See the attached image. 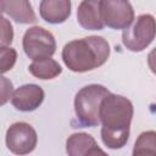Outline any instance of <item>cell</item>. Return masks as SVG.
<instances>
[{
    "label": "cell",
    "mask_w": 156,
    "mask_h": 156,
    "mask_svg": "<svg viewBox=\"0 0 156 156\" xmlns=\"http://www.w3.org/2000/svg\"><path fill=\"white\" fill-rule=\"evenodd\" d=\"M132 154L134 156L156 155V132L155 130L143 132L136 138Z\"/></svg>",
    "instance_id": "cell-14"
},
{
    "label": "cell",
    "mask_w": 156,
    "mask_h": 156,
    "mask_svg": "<svg viewBox=\"0 0 156 156\" xmlns=\"http://www.w3.org/2000/svg\"><path fill=\"white\" fill-rule=\"evenodd\" d=\"M156 37V20L152 15L144 13L134 18L132 24L123 29L122 43L133 52L146 49Z\"/></svg>",
    "instance_id": "cell-4"
},
{
    "label": "cell",
    "mask_w": 156,
    "mask_h": 156,
    "mask_svg": "<svg viewBox=\"0 0 156 156\" xmlns=\"http://www.w3.org/2000/svg\"><path fill=\"white\" fill-rule=\"evenodd\" d=\"M71 0H41L39 13L45 22L60 24L71 16Z\"/></svg>",
    "instance_id": "cell-11"
},
{
    "label": "cell",
    "mask_w": 156,
    "mask_h": 156,
    "mask_svg": "<svg viewBox=\"0 0 156 156\" xmlns=\"http://www.w3.org/2000/svg\"><path fill=\"white\" fill-rule=\"evenodd\" d=\"M17 60V52L11 46H0V68L1 73L5 74L15 66Z\"/></svg>",
    "instance_id": "cell-15"
},
{
    "label": "cell",
    "mask_w": 156,
    "mask_h": 156,
    "mask_svg": "<svg viewBox=\"0 0 156 156\" xmlns=\"http://www.w3.org/2000/svg\"><path fill=\"white\" fill-rule=\"evenodd\" d=\"M45 93L37 84H24L17 88L11 98L13 107L22 112H32L37 110L44 101Z\"/></svg>",
    "instance_id": "cell-8"
},
{
    "label": "cell",
    "mask_w": 156,
    "mask_h": 156,
    "mask_svg": "<svg viewBox=\"0 0 156 156\" xmlns=\"http://www.w3.org/2000/svg\"><path fill=\"white\" fill-rule=\"evenodd\" d=\"M7 149L15 155L30 154L38 143L34 128L26 122H16L9 127L5 136Z\"/></svg>",
    "instance_id": "cell-7"
},
{
    "label": "cell",
    "mask_w": 156,
    "mask_h": 156,
    "mask_svg": "<svg viewBox=\"0 0 156 156\" xmlns=\"http://www.w3.org/2000/svg\"><path fill=\"white\" fill-rule=\"evenodd\" d=\"M66 152L69 156H94L106 154L99 147L96 140L87 133L71 134L66 141Z\"/></svg>",
    "instance_id": "cell-9"
},
{
    "label": "cell",
    "mask_w": 156,
    "mask_h": 156,
    "mask_svg": "<svg viewBox=\"0 0 156 156\" xmlns=\"http://www.w3.org/2000/svg\"><path fill=\"white\" fill-rule=\"evenodd\" d=\"M1 12L17 23L28 24L37 21L29 0H0Z\"/></svg>",
    "instance_id": "cell-12"
},
{
    "label": "cell",
    "mask_w": 156,
    "mask_h": 156,
    "mask_svg": "<svg viewBox=\"0 0 156 156\" xmlns=\"http://www.w3.org/2000/svg\"><path fill=\"white\" fill-rule=\"evenodd\" d=\"M13 94V87L12 83L6 78V77H1V105H5Z\"/></svg>",
    "instance_id": "cell-17"
},
{
    "label": "cell",
    "mask_w": 156,
    "mask_h": 156,
    "mask_svg": "<svg viewBox=\"0 0 156 156\" xmlns=\"http://www.w3.org/2000/svg\"><path fill=\"white\" fill-rule=\"evenodd\" d=\"M101 18L108 28L126 29L134 21V10L128 0H99Z\"/></svg>",
    "instance_id": "cell-6"
},
{
    "label": "cell",
    "mask_w": 156,
    "mask_h": 156,
    "mask_svg": "<svg viewBox=\"0 0 156 156\" xmlns=\"http://www.w3.org/2000/svg\"><path fill=\"white\" fill-rule=\"evenodd\" d=\"M147 65L152 73L156 74V48L152 49L147 55Z\"/></svg>",
    "instance_id": "cell-18"
},
{
    "label": "cell",
    "mask_w": 156,
    "mask_h": 156,
    "mask_svg": "<svg viewBox=\"0 0 156 156\" xmlns=\"http://www.w3.org/2000/svg\"><path fill=\"white\" fill-rule=\"evenodd\" d=\"M28 71L35 78L46 80V79L56 78L58 74H61L62 68H61V66L58 65L57 61H55L51 57H49V58L33 61L28 66Z\"/></svg>",
    "instance_id": "cell-13"
},
{
    "label": "cell",
    "mask_w": 156,
    "mask_h": 156,
    "mask_svg": "<svg viewBox=\"0 0 156 156\" xmlns=\"http://www.w3.org/2000/svg\"><path fill=\"white\" fill-rule=\"evenodd\" d=\"M77 21L87 30H101L105 23L101 18L99 0H82L77 9Z\"/></svg>",
    "instance_id": "cell-10"
},
{
    "label": "cell",
    "mask_w": 156,
    "mask_h": 156,
    "mask_svg": "<svg viewBox=\"0 0 156 156\" xmlns=\"http://www.w3.org/2000/svg\"><path fill=\"white\" fill-rule=\"evenodd\" d=\"M22 46L24 54L33 61L51 57L56 51V40L51 32L34 26L26 30Z\"/></svg>",
    "instance_id": "cell-5"
},
{
    "label": "cell",
    "mask_w": 156,
    "mask_h": 156,
    "mask_svg": "<svg viewBox=\"0 0 156 156\" xmlns=\"http://www.w3.org/2000/svg\"><path fill=\"white\" fill-rule=\"evenodd\" d=\"M13 40V29L6 17H1V46H9Z\"/></svg>",
    "instance_id": "cell-16"
},
{
    "label": "cell",
    "mask_w": 156,
    "mask_h": 156,
    "mask_svg": "<svg viewBox=\"0 0 156 156\" xmlns=\"http://www.w3.org/2000/svg\"><path fill=\"white\" fill-rule=\"evenodd\" d=\"M133 104L124 96L108 94L100 106L101 140L108 149H121L129 139Z\"/></svg>",
    "instance_id": "cell-1"
},
{
    "label": "cell",
    "mask_w": 156,
    "mask_h": 156,
    "mask_svg": "<svg viewBox=\"0 0 156 156\" xmlns=\"http://www.w3.org/2000/svg\"><path fill=\"white\" fill-rule=\"evenodd\" d=\"M110 57V45L106 39L90 35L67 43L62 49V60L72 72H88L102 66Z\"/></svg>",
    "instance_id": "cell-2"
},
{
    "label": "cell",
    "mask_w": 156,
    "mask_h": 156,
    "mask_svg": "<svg viewBox=\"0 0 156 156\" xmlns=\"http://www.w3.org/2000/svg\"><path fill=\"white\" fill-rule=\"evenodd\" d=\"M110 91L101 84L83 87L74 98V113L82 127H96L100 123V106Z\"/></svg>",
    "instance_id": "cell-3"
}]
</instances>
